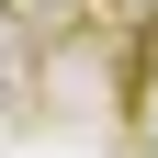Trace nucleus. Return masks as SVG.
Here are the masks:
<instances>
[{
    "label": "nucleus",
    "mask_w": 158,
    "mask_h": 158,
    "mask_svg": "<svg viewBox=\"0 0 158 158\" xmlns=\"http://www.w3.org/2000/svg\"><path fill=\"white\" fill-rule=\"evenodd\" d=\"M147 11H158V0H147Z\"/></svg>",
    "instance_id": "obj_1"
}]
</instances>
